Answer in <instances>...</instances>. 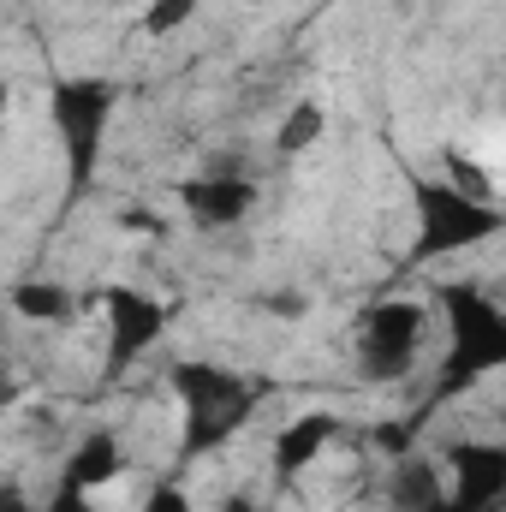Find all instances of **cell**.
I'll return each mask as SVG.
<instances>
[{
	"label": "cell",
	"instance_id": "9c48e42d",
	"mask_svg": "<svg viewBox=\"0 0 506 512\" xmlns=\"http://www.w3.org/2000/svg\"><path fill=\"white\" fill-rule=\"evenodd\" d=\"M340 441V417L334 411H298L280 435H274V453H268V465H274V477L280 483H292V477H304L328 447Z\"/></svg>",
	"mask_w": 506,
	"mask_h": 512
},
{
	"label": "cell",
	"instance_id": "30bf717a",
	"mask_svg": "<svg viewBox=\"0 0 506 512\" xmlns=\"http://www.w3.org/2000/svg\"><path fill=\"white\" fill-rule=\"evenodd\" d=\"M120 471H126V447H120L114 429H90V435H78V441L66 447V459H60V477L78 483V489H90V495H102Z\"/></svg>",
	"mask_w": 506,
	"mask_h": 512
},
{
	"label": "cell",
	"instance_id": "9a60e30c",
	"mask_svg": "<svg viewBox=\"0 0 506 512\" xmlns=\"http://www.w3.org/2000/svg\"><path fill=\"white\" fill-rule=\"evenodd\" d=\"M137 512H197V501H191L173 477H161V483H149V489H143Z\"/></svg>",
	"mask_w": 506,
	"mask_h": 512
},
{
	"label": "cell",
	"instance_id": "ac0fdd59",
	"mask_svg": "<svg viewBox=\"0 0 506 512\" xmlns=\"http://www.w3.org/2000/svg\"><path fill=\"white\" fill-rule=\"evenodd\" d=\"M221 512H274V501H256V495H233Z\"/></svg>",
	"mask_w": 506,
	"mask_h": 512
},
{
	"label": "cell",
	"instance_id": "8992f818",
	"mask_svg": "<svg viewBox=\"0 0 506 512\" xmlns=\"http://www.w3.org/2000/svg\"><path fill=\"white\" fill-rule=\"evenodd\" d=\"M102 322H108V364L126 370L167 340L173 310H167V298H155L143 286H108L102 292Z\"/></svg>",
	"mask_w": 506,
	"mask_h": 512
},
{
	"label": "cell",
	"instance_id": "ba28073f",
	"mask_svg": "<svg viewBox=\"0 0 506 512\" xmlns=\"http://www.w3.org/2000/svg\"><path fill=\"white\" fill-rule=\"evenodd\" d=\"M256 197H262L256 179L251 173H233V167H209V173H191V179L179 185V209H185L191 227H203V233H227V227L251 221Z\"/></svg>",
	"mask_w": 506,
	"mask_h": 512
},
{
	"label": "cell",
	"instance_id": "7a4b0ae2",
	"mask_svg": "<svg viewBox=\"0 0 506 512\" xmlns=\"http://www.w3.org/2000/svg\"><path fill=\"white\" fill-rule=\"evenodd\" d=\"M114 114H120V84L102 72H60L48 84V126L60 137V161H66V203H78L96 185Z\"/></svg>",
	"mask_w": 506,
	"mask_h": 512
},
{
	"label": "cell",
	"instance_id": "ffe728a7",
	"mask_svg": "<svg viewBox=\"0 0 506 512\" xmlns=\"http://www.w3.org/2000/svg\"><path fill=\"white\" fill-rule=\"evenodd\" d=\"M501 429H506V405H501Z\"/></svg>",
	"mask_w": 506,
	"mask_h": 512
},
{
	"label": "cell",
	"instance_id": "6da1fadb",
	"mask_svg": "<svg viewBox=\"0 0 506 512\" xmlns=\"http://www.w3.org/2000/svg\"><path fill=\"white\" fill-rule=\"evenodd\" d=\"M435 304L447 316V352L435 364V399L447 405L459 393H471L477 382L506 370V304H495L477 280H447L435 286Z\"/></svg>",
	"mask_w": 506,
	"mask_h": 512
},
{
	"label": "cell",
	"instance_id": "8fae6325",
	"mask_svg": "<svg viewBox=\"0 0 506 512\" xmlns=\"http://www.w3.org/2000/svg\"><path fill=\"white\" fill-rule=\"evenodd\" d=\"M387 501L393 512H435L447 501V465H435L429 453H399L387 477Z\"/></svg>",
	"mask_w": 506,
	"mask_h": 512
},
{
	"label": "cell",
	"instance_id": "5bb4252c",
	"mask_svg": "<svg viewBox=\"0 0 506 512\" xmlns=\"http://www.w3.org/2000/svg\"><path fill=\"white\" fill-rule=\"evenodd\" d=\"M197 12H203V0H149L143 6V36H155V42L161 36H179Z\"/></svg>",
	"mask_w": 506,
	"mask_h": 512
},
{
	"label": "cell",
	"instance_id": "52a82bcc",
	"mask_svg": "<svg viewBox=\"0 0 506 512\" xmlns=\"http://www.w3.org/2000/svg\"><path fill=\"white\" fill-rule=\"evenodd\" d=\"M506 507V441L447 447V501L435 512H501Z\"/></svg>",
	"mask_w": 506,
	"mask_h": 512
},
{
	"label": "cell",
	"instance_id": "277c9868",
	"mask_svg": "<svg viewBox=\"0 0 506 512\" xmlns=\"http://www.w3.org/2000/svg\"><path fill=\"white\" fill-rule=\"evenodd\" d=\"M411 221H417V239H411V256H459L477 251L489 239L506 233V215L495 203L471 197L465 185L453 179H429V173H411Z\"/></svg>",
	"mask_w": 506,
	"mask_h": 512
},
{
	"label": "cell",
	"instance_id": "5b68a950",
	"mask_svg": "<svg viewBox=\"0 0 506 512\" xmlns=\"http://www.w3.org/2000/svg\"><path fill=\"white\" fill-rule=\"evenodd\" d=\"M423 334H429V304L423 298H381L358 322V376L376 387H399L423 364Z\"/></svg>",
	"mask_w": 506,
	"mask_h": 512
},
{
	"label": "cell",
	"instance_id": "d6986e66",
	"mask_svg": "<svg viewBox=\"0 0 506 512\" xmlns=\"http://www.w3.org/2000/svg\"><path fill=\"white\" fill-rule=\"evenodd\" d=\"M120 227H126V233H161L155 215H120Z\"/></svg>",
	"mask_w": 506,
	"mask_h": 512
},
{
	"label": "cell",
	"instance_id": "3957f363",
	"mask_svg": "<svg viewBox=\"0 0 506 512\" xmlns=\"http://www.w3.org/2000/svg\"><path fill=\"white\" fill-rule=\"evenodd\" d=\"M167 387L185 405V435H179L185 459H203V453L227 447L256 411V387L239 370L215 364V358H179L167 370Z\"/></svg>",
	"mask_w": 506,
	"mask_h": 512
},
{
	"label": "cell",
	"instance_id": "7c38bea8",
	"mask_svg": "<svg viewBox=\"0 0 506 512\" xmlns=\"http://www.w3.org/2000/svg\"><path fill=\"white\" fill-rule=\"evenodd\" d=\"M6 304H12V316H18V322H30V328H60V322H72V316H78V292H72L66 280H48V274L12 280Z\"/></svg>",
	"mask_w": 506,
	"mask_h": 512
},
{
	"label": "cell",
	"instance_id": "4fadbf2b",
	"mask_svg": "<svg viewBox=\"0 0 506 512\" xmlns=\"http://www.w3.org/2000/svg\"><path fill=\"white\" fill-rule=\"evenodd\" d=\"M322 131H328L322 102H292V114L280 120V131H274V149H280V155H304V149L322 143Z\"/></svg>",
	"mask_w": 506,
	"mask_h": 512
},
{
	"label": "cell",
	"instance_id": "e0dca14e",
	"mask_svg": "<svg viewBox=\"0 0 506 512\" xmlns=\"http://www.w3.org/2000/svg\"><path fill=\"white\" fill-rule=\"evenodd\" d=\"M268 316H286V322H304V316H310V298H304V292H274V298H268Z\"/></svg>",
	"mask_w": 506,
	"mask_h": 512
},
{
	"label": "cell",
	"instance_id": "2e32d148",
	"mask_svg": "<svg viewBox=\"0 0 506 512\" xmlns=\"http://www.w3.org/2000/svg\"><path fill=\"white\" fill-rule=\"evenodd\" d=\"M36 512H102L96 507V495L90 489H78V483H66V477H54V489H48V501Z\"/></svg>",
	"mask_w": 506,
	"mask_h": 512
}]
</instances>
